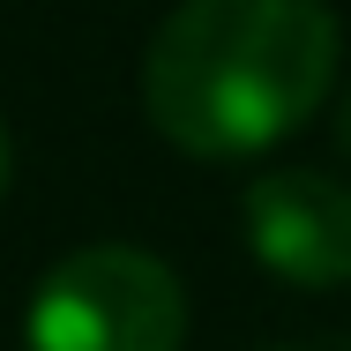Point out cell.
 I'll list each match as a JSON object with an SVG mask.
<instances>
[{"label":"cell","mask_w":351,"mask_h":351,"mask_svg":"<svg viewBox=\"0 0 351 351\" xmlns=\"http://www.w3.org/2000/svg\"><path fill=\"white\" fill-rule=\"evenodd\" d=\"M23 344L30 351H180L187 344V291L180 277L142 254V247H75L68 262H53L30 314H23Z\"/></svg>","instance_id":"obj_2"},{"label":"cell","mask_w":351,"mask_h":351,"mask_svg":"<svg viewBox=\"0 0 351 351\" xmlns=\"http://www.w3.org/2000/svg\"><path fill=\"white\" fill-rule=\"evenodd\" d=\"M337 149H344V157H351V97H344V105H337Z\"/></svg>","instance_id":"obj_4"},{"label":"cell","mask_w":351,"mask_h":351,"mask_svg":"<svg viewBox=\"0 0 351 351\" xmlns=\"http://www.w3.org/2000/svg\"><path fill=\"white\" fill-rule=\"evenodd\" d=\"M239 224L269 277L299 284V291L351 284V180L314 172V165L262 172L239 202Z\"/></svg>","instance_id":"obj_3"},{"label":"cell","mask_w":351,"mask_h":351,"mask_svg":"<svg viewBox=\"0 0 351 351\" xmlns=\"http://www.w3.org/2000/svg\"><path fill=\"white\" fill-rule=\"evenodd\" d=\"M8 172H15V149H8V120H0V195H8Z\"/></svg>","instance_id":"obj_5"},{"label":"cell","mask_w":351,"mask_h":351,"mask_svg":"<svg viewBox=\"0 0 351 351\" xmlns=\"http://www.w3.org/2000/svg\"><path fill=\"white\" fill-rule=\"evenodd\" d=\"M337 53L322 0H187L149 38L142 112L187 157H262L322 112Z\"/></svg>","instance_id":"obj_1"}]
</instances>
